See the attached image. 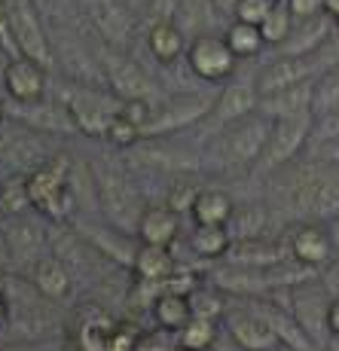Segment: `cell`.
Masks as SVG:
<instances>
[{
    "label": "cell",
    "mask_w": 339,
    "mask_h": 351,
    "mask_svg": "<svg viewBox=\"0 0 339 351\" xmlns=\"http://www.w3.org/2000/svg\"><path fill=\"white\" fill-rule=\"evenodd\" d=\"M284 178V186L275 190V199L294 220H334L339 214V162L315 159L303 168L284 165L275 171Z\"/></svg>",
    "instance_id": "1"
},
{
    "label": "cell",
    "mask_w": 339,
    "mask_h": 351,
    "mask_svg": "<svg viewBox=\"0 0 339 351\" xmlns=\"http://www.w3.org/2000/svg\"><path fill=\"white\" fill-rule=\"evenodd\" d=\"M315 269L303 266L290 256V260L275 263V266H229V263H223L220 269L211 272V281L223 293L254 300V296H275L281 290L300 285V281L315 278Z\"/></svg>",
    "instance_id": "2"
},
{
    "label": "cell",
    "mask_w": 339,
    "mask_h": 351,
    "mask_svg": "<svg viewBox=\"0 0 339 351\" xmlns=\"http://www.w3.org/2000/svg\"><path fill=\"white\" fill-rule=\"evenodd\" d=\"M269 132H272V119L260 110L235 119L226 128L214 132V144L208 150V165L220 168V171H242V168L254 171L257 159H260L263 147L269 141Z\"/></svg>",
    "instance_id": "3"
},
{
    "label": "cell",
    "mask_w": 339,
    "mask_h": 351,
    "mask_svg": "<svg viewBox=\"0 0 339 351\" xmlns=\"http://www.w3.org/2000/svg\"><path fill=\"white\" fill-rule=\"evenodd\" d=\"M312 128H315V113H296V117L272 119V132L257 159V174H275L284 165L296 162L303 150L312 144Z\"/></svg>",
    "instance_id": "4"
},
{
    "label": "cell",
    "mask_w": 339,
    "mask_h": 351,
    "mask_svg": "<svg viewBox=\"0 0 339 351\" xmlns=\"http://www.w3.org/2000/svg\"><path fill=\"white\" fill-rule=\"evenodd\" d=\"M28 190L37 211H43L49 220H65L73 208L71 190V159L49 156L43 165L28 171Z\"/></svg>",
    "instance_id": "5"
},
{
    "label": "cell",
    "mask_w": 339,
    "mask_h": 351,
    "mask_svg": "<svg viewBox=\"0 0 339 351\" xmlns=\"http://www.w3.org/2000/svg\"><path fill=\"white\" fill-rule=\"evenodd\" d=\"M95 193H98L101 208L113 226L126 229V232L138 229V220L144 214L141 193L117 165H95Z\"/></svg>",
    "instance_id": "6"
},
{
    "label": "cell",
    "mask_w": 339,
    "mask_h": 351,
    "mask_svg": "<svg viewBox=\"0 0 339 351\" xmlns=\"http://www.w3.org/2000/svg\"><path fill=\"white\" fill-rule=\"evenodd\" d=\"M330 300L334 296L318 275L288 290V308L294 312L296 324L306 330V336L315 346H327L330 339Z\"/></svg>",
    "instance_id": "7"
},
{
    "label": "cell",
    "mask_w": 339,
    "mask_h": 351,
    "mask_svg": "<svg viewBox=\"0 0 339 351\" xmlns=\"http://www.w3.org/2000/svg\"><path fill=\"white\" fill-rule=\"evenodd\" d=\"M67 113H71L77 132L89 134V138H104L107 125L113 123V117L119 113V101L117 95H104L98 89H89V86H73L67 89V95H62Z\"/></svg>",
    "instance_id": "8"
},
{
    "label": "cell",
    "mask_w": 339,
    "mask_h": 351,
    "mask_svg": "<svg viewBox=\"0 0 339 351\" xmlns=\"http://www.w3.org/2000/svg\"><path fill=\"white\" fill-rule=\"evenodd\" d=\"M239 62L242 58L233 52L226 37L214 34V31L199 34V37H193L187 46L189 71L199 80H205V83H223V80H229L235 73V67H239Z\"/></svg>",
    "instance_id": "9"
},
{
    "label": "cell",
    "mask_w": 339,
    "mask_h": 351,
    "mask_svg": "<svg viewBox=\"0 0 339 351\" xmlns=\"http://www.w3.org/2000/svg\"><path fill=\"white\" fill-rule=\"evenodd\" d=\"M98 64H101V73H104L107 86H110V92L119 101H128V98H147L150 101L153 80L147 77L144 67H141L138 62H132L123 49L104 43V49H101V56H98Z\"/></svg>",
    "instance_id": "10"
},
{
    "label": "cell",
    "mask_w": 339,
    "mask_h": 351,
    "mask_svg": "<svg viewBox=\"0 0 339 351\" xmlns=\"http://www.w3.org/2000/svg\"><path fill=\"white\" fill-rule=\"evenodd\" d=\"M10 25L16 34V43L22 56L34 58L43 67H52V43L46 37V28L40 22V12L31 0H10Z\"/></svg>",
    "instance_id": "11"
},
{
    "label": "cell",
    "mask_w": 339,
    "mask_h": 351,
    "mask_svg": "<svg viewBox=\"0 0 339 351\" xmlns=\"http://www.w3.org/2000/svg\"><path fill=\"white\" fill-rule=\"evenodd\" d=\"M211 101L205 95H178L165 101L162 107H156L150 123L144 128V138H168L172 132H180L187 125H196L211 113Z\"/></svg>",
    "instance_id": "12"
},
{
    "label": "cell",
    "mask_w": 339,
    "mask_h": 351,
    "mask_svg": "<svg viewBox=\"0 0 339 351\" xmlns=\"http://www.w3.org/2000/svg\"><path fill=\"white\" fill-rule=\"evenodd\" d=\"M288 247L296 263L315 269V272H321L336 254L330 229H327V223H321V220H296V223L290 226Z\"/></svg>",
    "instance_id": "13"
},
{
    "label": "cell",
    "mask_w": 339,
    "mask_h": 351,
    "mask_svg": "<svg viewBox=\"0 0 339 351\" xmlns=\"http://www.w3.org/2000/svg\"><path fill=\"white\" fill-rule=\"evenodd\" d=\"M80 10H83L86 22L92 25V31L104 40L107 46H123L132 40V12L126 10L123 0H77Z\"/></svg>",
    "instance_id": "14"
},
{
    "label": "cell",
    "mask_w": 339,
    "mask_h": 351,
    "mask_svg": "<svg viewBox=\"0 0 339 351\" xmlns=\"http://www.w3.org/2000/svg\"><path fill=\"white\" fill-rule=\"evenodd\" d=\"M324 67L318 62V56H278L275 62H269L257 73V92L260 95H272V92H281L288 86L306 83V80H315Z\"/></svg>",
    "instance_id": "15"
},
{
    "label": "cell",
    "mask_w": 339,
    "mask_h": 351,
    "mask_svg": "<svg viewBox=\"0 0 339 351\" xmlns=\"http://www.w3.org/2000/svg\"><path fill=\"white\" fill-rule=\"evenodd\" d=\"M46 71L40 62H34L28 56H16L10 58L3 67V89L16 104H34L43 101L46 95Z\"/></svg>",
    "instance_id": "16"
},
{
    "label": "cell",
    "mask_w": 339,
    "mask_h": 351,
    "mask_svg": "<svg viewBox=\"0 0 339 351\" xmlns=\"http://www.w3.org/2000/svg\"><path fill=\"white\" fill-rule=\"evenodd\" d=\"M290 260L288 239L275 235H250V239H233L223 263L229 266H275V263Z\"/></svg>",
    "instance_id": "17"
},
{
    "label": "cell",
    "mask_w": 339,
    "mask_h": 351,
    "mask_svg": "<svg viewBox=\"0 0 339 351\" xmlns=\"http://www.w3.org/2000/svg\"><path fill=\"white\" fill-rule=\"evenodd\" d=\"M334 34H336V22L330 12L296 19L294 31L288 34V40H284L281 46H278V56H318Z\"/></svg>",
    "instance_id": "18"
},
{
    "label": "cell",
    "mask_w": 339,
    "mask_h": 351,
    "mask_svg": "<svg viewBox=\"0 0 339 351\" xmlns=\"http://www.w3.org/2000/svg\"><path fill=\"white\" fill-rule=\"evenodd\" d=\"M257 107H260L257 80L254 83L239 80V83H229L226 89L220 92V98L214 101V107L205 117V123L211 125V132H220V128H226L229 123H235V119L248 117V113H257Z\"/></svg>",
    "instance_id": "19"
},
{
    "label": "cell",
    "mask_w": 339,
    "mask_h": 351,
    "mask_svg": "<svg viewBox=\"0 0 339 351\" xmlns=\"http://www.w3.org/2000/svg\"><path fill=\"white\" fill-rule=\"evenodd\" d=\"M229 327V339L235 342L239 351H278L288 348L281 342V336L272 330V324L263 318L260 312H239L226 321Z\"/></svg>",
    "instance_id": "20"
},
{
    "label": "cell",
    "mask_w": 339,
    "mask_h": 351,
    "mask_svg": "<svg viewBox=\"0 0 339 351\" xmlns=\"http://www.w3.org/2000/svg\"><path fill=\"white\" fill-rule=\"evenodd\" d=\"M178 232H180V211H174L172 205H147L144 214L138 220V241H147V245H165L172 247L178 241Z\"/></svg>",
    "instance_id": "21"
},
{
    "label": "cell",
    "mask_w": 339,
    "mask_h": 351,
    "mask_svg": "<svg viewBox=\"0 0 339 351\" xmlns=\"http://www.w3.org/2000/svg\"><path fill=\"white\" fill-rule=\"evenodd\" d=\"M315 80L288 86V89L272 92V95H260V107H257V110L266 113L269 119L296 117V113H315L312 110V107H315Z\"/></svg>",
    "instance_id": "22"
},
{
    "label": "cell",
    "mask_w": 339,
    "mask_h": 351,
    "mask_svg": "<svg viewBox=\"0 0 339 351\" xmlns=\"http://www.w3.org/2000/svg\"><path fill=\"white\" fill-rule=\"evenodd\" d=\"M187 46L189 43H187L184 28L168 16L156 19V22L150 25V31H147V49H150V56L159 64H174L178 58H184Z\"/></svg>",
    "instance_id": "23"
},
{
    "label": "cell",
    "mask_w": 339,
    "mask_h": 351,
    "mask_svg": "<svg viewBox=\"0 0 339 351\" xmlns=\"http://www.w3.org/2000/svg\"><path fill=\"white\" fill-rule=\"evenodd\" d=\"M174 269H178V263H174V256H172V247L138 241L135 256H132V272L138 281H156V285L165 287L168 275H172Z\"/></svg>",
    "instance_id": "24"
},
{
    "label": "cell",
    "mask_w": 339,
    "mask_h": 351,
    "mask_svg": "<svg viewBox=\"0 0 339 351\" xmlns=\"http://www.w3.org/2000/svg\"><path fill=\"white\" fill-rule=\"evenodd\" d=\"M3 235H6V247H10V260L12 263H37L40 260V247H43V229L37 223H31V220H25L22 214H19L16 220H12L10 226H3Z\"/></svg>",
    "instance_id": "25"
},
{
    "label": "cell",
    "mask_w": 339,
    "mask_h": 351,
    "mask_svg": "<svg viewBox=\"0 0 339 351\" xmlns=\"http://www.w3.org/2000/svg\"><path fill=\"white\" fill-rule=\"evenodd\" d=\"M31 281L46 300H65L71 293V269L65 266L62 256H40L31 266Z\"/></svg>",
    "instance_id": "26"
},
{
    "label": "cell",
    "mask_w": 339,
    "mask_h": 351,
    "mask_svg": "<svg viewBox=\"0 0 339 351\" xmlns=\"http://www.w3.org/2000/svg\"><path fill=\"white\" fill-rule=\"evenodd\" d=\"M233 214H235L233 195L223 193V190H214V186L199 190L193 208H189V217H193V223H199V226H229Z\"/></svg>",
    "instance_id": "27"
},
{
    "label": "cell",
    "mask_w": 339,
    "mask_h": 351,
    "mask_svg": "<svg viewBox=\"0 0 339 351\" xmlns=\"http://www.w3.org/2000/svg\"><path fill=\"white\" fill-rule=\"evenodd\" d=\"M138 150V156L144 159V165H159V168H174V171H187V168H196L193 153H184L178 147H172L165 138H144L132 147Z\"/></svg>",
    "instance_id": "28"
},
{
    "label": "cell",
    "mask_w": 339,
    "mask_h": 351,
    "mask_svg": "<svg viewBox=\"0 0 339 351\" xmlns=\"http://www.w3.org/2000/svg\"><path fill=\"white\" fill-rule=\"evenodd\" d=\"M153 308V321L156 327H165V330H174L178 333L184 324L193 318V308H189V300L184 293H174V290H162L159 296L150 302Z\"/></svg>",
    "instance_id": "29"
},
{
    "label": "cell",
    "mask_w": 339,
    "mask_h": 351,
    "mask_svg": "<svg viewBox=\"0 0 339 351\" xmlns=\"http://www.w3.org/2000/svg\"><path fill=\"white\" fill-rule=\"evenodd\" d=\"M233 245V232L229 226H199L196 223L193 235H189V247L202 260H223Z\"/></svg>",
    "instance_id": "30"
},
{
    "label": "cell",
    "mask_w": 339,
    "mask_h": 351,
    "mask_svg": "<svg viewBox=\"0 0 339 351\" xmlns=\"http://www.w3.org/2000/svg\"><path fill=\"white\" fill-rule=\"evenodd\" d=\"M223 37H226V43L233 46V52H235L239 58H257V56H260V49L266 46L260 25L239 22V19H233V22L226 25Z\"/></svg>",
    "instance_id": "31"
},
{
    "label": "cell",
    "mask_w": 339,
    "mask_h": 351,
    "mask_svg": "<svg viewBox=\"0 0 339 351\" xmlns=\"http://www.w3.org/2000/svg\"><path fill=\"white\" fill-rule=\"evenodd\" d=\"M211 10H217L214 0H180L178 10H174V22L184 28V34L199 37V34L211 31V22H208ZM217 12H220V10H217Z\"/></svg>",
    "instance_id": "32"
},
{
    "label": "cell",
    "mask_w": 339,
    "mask_h": 351,
    "mask_svg": "<svg viewBox=\"0 0 339 351\" xmlns=\"http://www.w3.org/2000/svg\"><path fill=\"white\" fill-rule=\"evenodd\" d=\"M178 342H180V348H187V351H208L217 342V321L193 315V318L178 330Z\"/></svg>",
    "instance_id": "33"
},
{
    "label": "cell",
    "mask_w": 339,
    "mask_h": 351,
    "mask_svg": "<svg viewBox=\"0 0 339 351\" xmlns=\"http://www.w3.org/2000/svg\"><path fill=\"white\" fill-rule=\"evenodd\" d=\"M294 12H290V6H288V0H275L272 3V10H269V16L263 19V25H260V31H263V40H266V46H281L284 40H288V34L294 31Z\"/></svg>",
    "instance_id": "34"
},
{
    "label": "cell",
    "mask_w": 339,
    "mask_h": 351,
    "mask_svg": "<svg viewBox=\"0 0 339 351\" xmlns=\"http://www.w3.org/2000/svg\"><path fill=\"white\" fill-rule=\"evenodd\" d=\"M269 211L263 205H245L235 208L233 220H229V232L233 239H250V235H266Z\"/></svg>",
    "instance_id": "35"
},
{
    "label": "cell",
    "mask_w": 339,
    "mask_h": 351,
    "mask_svg": "<svg viewBox=\"0 0 339 351\" xmlns=\"http://www.w3.org/2000/svg\"><path fill=\"white\" fill-rule=\"evenodd\" d=\"M0 190H3V205H6L10 217H19V214H25L28 208H34L31 190H28V174H22V171L10 174V178L0 184Z\"/></svg>",
    "instance_id": "36"
},
{
    "label": "cell",
    "mask_w": 339,
    "mask_h": 351,
    "mask_svg": "<svg viewBox=\"0 0 339 351\" xmlns=\"http://www.w3.org/2000/svg\"><path fill=\"white\" fill-rule=\"evenodd\" d=\"M189 300V308H193V315H199V318H220L223 308H226V300H223V290L214 285H199L193 290V293L187 296Z\"/></svg>",
    "instance_id": "37"
},
{
    "label": "cell",
    "mask_w": 339,
    "mask_h": 351,
    "mask_svg": "<svg viewBox=\"0 0 339 351\" xmlns=\"http://www.w3.org/2000/svg\"><path fill=\"white\" fill-rule=\"evenodd\" d=\"M339 104V64L327 67V71L318 73L315 80V117H321V113H327L330 107Z\"/></svg>",
    "instance_id": "38"
},
{
    "label": "cell",
    "mask_w": 339,
    "mask_h": 351,
    "mask_svg": "<svg viewBox=\"0 0 339 351\" xmlns=\"http://www.w3.org/2000/svg\"><path fill=\"white\" fill-rule=\"evenodd\" d=\"M104 138L110 141L113 147H123V150H132V147L138 144V141H144V132H141V128L135 125L132 119H126L123 113H117V117H113V123L107 125Z\"/></svg>",
    "instance_id": "39"
},
{
    "label": "cell",
    "mask_w": 339,
    "mask_h": 351,
    "mask_svg": "<svg viewBox=\"0 0 339 351\" xmlns=\"http://www.w3.org/2000/svg\"><path fill=\"white\" fill-rule=\"evenodd\" d=\"M336 138H339V104L330 107V110L321 113V117H315V128H312L309 150H315V147L327 144V141H336Z\"/></svg>",
    "instance_id": "40"
},
{
    "label": "cell",
    "mask_w": 339,
    "mask_h": 351,
    "mask_svg": "<svg viewBox=\"0 0 339 351\" xmlns=\"http://www.w3.org/2000/svg\"><path fill=\"white\" fill-rule=\"evenodd\" d=\"M180 342H178V333L174 330H150V333H141L138 342H135V351H178Z\"/></svg>",
    "instance_id": "41"
},
{
    "label": "cell",
    "mask_w": 339,
    "mask_h": 351,
    "mask_svg": "<svg viewBox=\"0 0 339 351\" xmlns=\"http://www.w3.org/2000/svg\"><path fill=\"white\" fill-rule=\"evenodd\" d=\"M275 0H239L233 10V19L239 22H250V25H263V19L269 16Z\"/></svg>",
    "instance_id": "42"
},
{
    "label": "cell",
    "mask_w": 339,
    "mask_h": 351,
    "mask_svg": "<svg viewBox=\"0 0 339 351\" xmlns=\"http://www.w3.org/2000/svg\"><path fill=\"white\" fill-rule=\"evenodd\" d=\"M119 113H123L126 119H132V123L144 132L147 123H150V117H153V104L147 98H128L119 104Z\"/></svg>",
    "instance_id": "43"
},
{
    "label": "cell",
    "mask_w": 339,
    "mask_h": 351,
    "mask_svg": "<svg viewBox=\"0 0 339 351\" xmlns=\"http://www.w3.org/2000/svg\"><path fill=\"white\" fill-rule=\"evenodd\" d=\"M0 49L10 58L22 56L16 43V34H12V25H10V0H0Z\"/></svg>",
    "instance_id": "44"
},
{
    "label": "cell",
    "mask_w": 339,
    "mask_h": 351,
    "mask_svg": "<svg viewBox=\"0 0 339 351\" xmlns=\"http://www.w3.org/2000/svg\"><path fill=\"white\" fill-rule=\"evenodd\" d=\"M199 285H202V281L196 278V275L189 272V269H180V266H178L172 275H168L165 290H174V293H184V296H189V293H193V290L199 287Z\"/></svg>",
    "instance_id": "45"
},
{
    "label": "cell",
    "mask_w": 339,
    "mask_h": 351,
    "mask_svg": "<svg viewBox=\"0 0 339 351\" xmlns=\"http://www.w3.org/2000/svg\"><path fill=\"white\" fill-rule=\"evenodd\" d=\"M196 195H199V186H196L193 180H189V184H178V190H172V195H168V205H172L174 211H189Z\"/></svg>",
    "instance_id": "46"
},
{
    "label": "cell",
    "mask_w": 339,
    "mask_h": 351,
    "mask_svg": "<svg viewBox=\"0 0 339 351\" xmlns=\"http://www.w3.org/2000/svg\"><path fill=\"white\" fill-rule=\"evenodd\" d=\"M318 278L324 281V287L330 290V296H339V251L334 254V260H330L327 266L318 272Z\"/></svg>",
    "instance_id": "47"
},
{
    "label": "cell",
    "mask_w": 339,
    "mask_h": 351,
    "mask_svg": "<svg viewBox=\"0 0 339 351\" xmlns=\"http://www.w3.org/2000/svg\"><path fill=\"white\" fill-rule=\"evenodd\" d=\"M288 6L294 12V19H309V16H318V12H327L324 0H288Z\"/></svg>",
    "instance_id": "48"
},
{
    "label": "cell",
    "mask_w": 339,
    "mask_h": 351,
    "mask_svg": "<svg viewBox=\"0 0 339 351\" xmlns=\"http://www.w3.org/2000/svg\"><path fill=\"white\" fill-rule=\"evenodd\" d=\"M315 159H327V162H339V138L336 141H327V144L315 147V150H309Z\"/></svg>",
    "instance_id": "49"
},
{
    "label": "cell",
    "mask_w": 339,
    "mask_h": 351,
    "mask_svg": "<svg viewBox=\"0 0 339 351\" xmlns=\"http://www.w3.org/2000/svg\"><path fill=\"white\" fill-rule=\"evenodd\" d=\"M330 339H339V296L330 300Z\"/></svg>",
    "instance_id": "50"
},
{
    "label": "cell",
    "mask_w": 339,
    "mask_h": 351,
    "mask_svg": "<svg viewBox=\"0 0 339 351\" xmlns=\"http://www.w3.org/2000/svg\"><path fill=\"white\" fill-rule=\"evenodd\" d=\"M6 318H10V296H6L3 285H0V327L6 324Z\"/></svg>",
    "instance_id": "51"
},
{
    "label": "cell",
    "mask_w": 339,
    "mask_h": 351,
    "mask_svg": "<svg viewBox=\"0 0 339 351\" xmlns=\"http://www.w3.org/2000/svg\"><path fill=\"white\" fill-rule=\"evenodd\" d=\"M235 3H239V0H214V6H217V10L223 12V16H233Z\"/></svg>",
    "instance_id": "52"
},
{
    "label": "cell",
    "mask_w": 339,
    "mask_h": 351,
    "mask_svg": "<svg viewBox=\"0 0 339 351\" xmlns=\"http://www.w3.org/2000/svg\"><path fill=\"white\" fill-rule=\"evenodd\" d=\"M327 229H330V239H334V247L339 251V214L334 220H327Z\"/></svg>",
    "instance_id": "53"
},
{
    "label": "cell",
    "mask_w": 339,
    "mask_h": 351,
    "mask_svg": "<svg viewBox=\"0 0 339 351\" xmlns=\"http://www.w3.org/2000/svg\"><path fill=\"white\" fill-rule=\"evenodd\" d=\"M324 10L334 16V22H336V28H339V0H324Z\"/></svg>",
    "instance_id": "54"
},
{
    "label": "cell",
    "mask_w": 339,
    "mask_h": 351,
    "mask_svg": "<svg viewBox=\"0 0 339 351\" xmlns=\"http://www.w3.org/2000/svg\"><path fill=\"white\" fill-rule=\"evenodd\" d=\"M10 256V247H6V235L0 232V260H6Z\"/></svg>",
    "instance_id": "55"
},
{
    "label": "cell",
    "mask_w": 339,
    "mask_h": 351,
    "mask_svg": "<svg viewBox=\"0 0 339 351\" xmlns=\"http://www.w3.org/2000/svg\"><path fill=\"white\" fill-rule=\"evenodd\" d=\"M10 214H6V205H3V190H0V220H6Z\"/></svg>",
    "instance_id": "56"
},
{
    "label": "cell",
    "mask_w": 339,
    "mask_h": 351,
    "mask_svg": "<svg viewBox=\"0 0 339 351\" xmlns=\"http://www.w3.org/2000/svg\"><path fill=\"white\" fill-rule=\"evenodd\" d=\"M3 117H6V107H3V101H0V123H3Z\"/></svg>",
    "instance_id": "57"
},
{
    "label": "cell",
    "mask_w": 339,
    "mask_h": 351,
    "mask_svg": "<svg viewBox=\"0 0 339 351\" xmlns=\"http://www.w3.org/2000/svg\"><path fill=\"white\" fill-rule=\"evenodd\" d=\"M278 351H290V348H278Z\"/></svg>",
    "instance_id": "58"
},
{
    "label": "cell",
    "mask_w": 339,
    "mask_h": 351,
    "mask_svg": "<svg viewBox=\"0 0 339 351\" xmlns=\"http://www.w3.org/2000/svg\"><path fill=\"white\" fill-rule=\"evenodd\" d=\"M336 342H339V339H336Z\"/></svg>",
    "instance_id": "59"
}]
</instances>
